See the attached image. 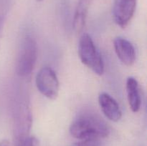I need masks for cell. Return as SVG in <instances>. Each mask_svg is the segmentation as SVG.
Masks as SVG:
<instances>
[{"label": "cell", "instance_id": "9c48e42d", "mask_svg": "<svg viewBox=\"0 0 147 146\" xmlns=\"http://www.w3.org/2000/svg\"><path fill=\"white\" fill-rule=\"evenodd\" d=\"M93 0H78L73 18V29L78 34L81 32L86 25L89 9Z\"/></svg>", "mask_w": 147, "mask_h": 146}, {"label": "cell", "instance_id": "277c9868", "mask_svg": "<svg viewBox=\"0 0 147 146\" xmlns=\"http://www.w3.org/2000/svg\"><path fill=\"white\" fill-rule=\"evenodd\" d=\"M37 58V47L36 41L31 37H26L21 44L16 72L20 77H27L32 72Z\"/></svg>", "mask_w": 147, "mask_h": 146}, {"label": "cell", "instance_id": "ba28073f", "mask_svg": "<svg viewBox=\"0 0 147 146\" xmlns=\"http://www.w3.org/2000/svg\"><path fill=\"white\" fill-rule=\"evenodd\" d=\"M98 103L103 113L109 120L117 122L121 118L122 113L120 106L109 94L100 93L98 96Z\"/></svg>", "mask_w": 147, "mask_h": 146}, {"label": "cell", "instance_id": "8fae6325", "mask_svg": "<svg viewBox=\"0 0 147 146\" xmlns=\"http://www.w3.org/2000/svg\"><path fill=\"white\" fill-rule=\"evenodd\" d=\"M72 146H100V143L99 140H80V142L73 145Z\"/></svg>", "mask_w": 147, "mask_h": 146}, {"label": "cell", "instance_id": "7a4b0ae2", "mask_svg": "<svg viewBox=\"0 0 147 146\" xmlns=\"http://www.w3.org/2000/svg\"><path fill=\"white\" fill-rule=\"evenodd\" d=\"M78 54L83 64L90 69L95 74L102 75L104 72V64L100 52L96 48L91 37L83 34L79 40Z\"/></svg>", "mask_w": 147, "mask_h": 146}, {"label": "cell", "instance_id": "5b68a950", "mask_svg": "<svg viewBox=\"0 0 147 146\" xmlns=\"http://www.w3.org/2000/svg\"><path fill=\"white\" fill-rule=\"evenodd\" d=\"M36 86L42 95L50 100H55L59 94L60 83L54 70L49 67H42L36 76Z\"/></svg>", "mask_w": 147, "mask_h": 146}, {"label": "cell", "instance_id": "30bf717a", "mask_svg": "<svg viewBox=\"0 0 147 146\" xmlns=\"http://www.w3.org/2000/svg\"><path fill=\"white\" fill-rule=\"evenodd\" d=\"M126 88L130 109L134 113H137L140 110L142 104V99L137 80L134 77H129L126 80Z\"/></svg>", "mask_w": 147, "mask_h": 146}, {"label": "cell", "instance_id": "6da1fadb", "mask_svg": "<svg viewBox=\"0 0 147 146\" xmlns=\"http://www.w3.org/2000/svg\"><path fill=\"white\" fill-rule=\"evenodd\" d=\"M70 133L73 137L80 140H99L109 136L110 129L97 115L84 113L70 125Z\"/></svg>", "mask_w": 147, "mask_h": 146}, {"label": "cell", "instance_id": "52a82bcc", "mask_svg": "<svg viewBox=\"0 0 147 146\" xmlns=\"http://www.w3.org/2000/svg\"><path fill=\"white\" fill-rule=\"evenodd\" d=\"M113 47L116 55L122 63L126 66H131L136 60V51L131 42L126 39L118 37L113 40Z\"/></svg>", "mask_w": 147, "mask_h": 146}, {"label": "cell", "instance_id": "4fadbf2b", "mask_svg": "<svg viewBox=\"0 0 147 146\" xmlns=\"http://www.w3.org/2000/svg\"><path fill=\"white\" fill-rule=\"evenodd\" d=\"M4 19L2 15L0 14V44H1V38H2L3 35V30H4Z\"/></svg>", "mask_w": 147, "mask_h": 146}, {"label": "cell", "instance_id": "8992f818", "mask_svg": "<svg viewBox=\"0 0 147 146\" xmlns=\"http://www.w3.org/2000/svg\"><path fill=\"white\" fill-rule=\"evenodd\" d=\"M136 0H116L113 7V17L118 26L121 28L127 27L136 11Z\"/></svg>", "mask_w": 147, "mask_h": 146}, {"label": "cell", "instance_id": "5bb4252c", "mask_svg": "<svg viewBox=\"0 0 147 146\" xmlns=\"http://www.w3.org/2000/svg\"><path fill=\"white\" fill-rule=\"evenodd\" d=\"M0 146H11V144L9 142V140L4 139V140L0 141Z\"/></svg>", "mask_w": 147, "mask_h": 146}, {"label": "cell", "instance_id": "9a60e30c", "mask_svg": "<svg viewBox=\"0 0 147 146\" xmlns=\"http://www.w3.org/2000/svg\"><path fill=\"white\" fill-rule=\"evenodd\" d=\"M37 1H42V0H37Z\"/></svg>", "mask_w": 147, "mask_h": 146}, {"label": "cell", "instance_id": "3957f363", "mask_svg": "<svg viewBox=\"0 0 147 146\" xmlns=\"http://www.w3.org/2000/svg\"><path fill=\"white\" fill-rule=\"evenodd\" d=\"M32 124V117L30 107L26 103H21L16 108L13 122L14 146H23L27 139Z\"/></svg>", "mask_w": 147, "mask_h": 146}, {"label": "cell", "instance_id": "7c38bea8", "mask_svg": "<svg viewBox=\"0 0 147 146\" xmlns=\"http://www.w3.org/2000/svg\"><path fill=\"white\" fill-rule=\"evenodd\" d=\"M39 141L35 137H30L23 146H38Z\"/></svg>", "mask_w": 147, "mask_h": 146}]
</instances>
